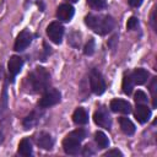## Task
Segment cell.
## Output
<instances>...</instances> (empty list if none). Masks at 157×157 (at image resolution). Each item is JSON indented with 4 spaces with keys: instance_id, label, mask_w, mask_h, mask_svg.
<instances>
[{
    "instance_id": "17",
    "label": "cell",
    "mask_w": 157,
    "mask_h": 157,
    "mask_svg": "<svg viewBox=\"0 0 157 157\" xmlns=\"http://www.w3.org/2000/svg\"><path fill=\"white\" fill-rule=\"evenodd\" d=\"M119 125H120V129L124 134L126 135H132L135 132V125L134 123L129 119V118H125V117H121L119 118Z\"/></svg>"
},
{
    "instance_id": "27",
    "label": "cell",
    "mask_w": 157,
    "mask_h": 157,
    "mask_svg": "<svg viewBox=\"0 0 157 157\" xmlns=\"http://www.w3.org/2000/svg\"><path fill=\"white\" fill-rule=\"evenodd\" d=\"M104 156H105V157H110V156H117V157H118V156H120V157H121V156H123V153H121L119 150L113 148V150H109L108 152H105V153H104Z\"/></svg>"
},
{
    "instance_id": "24",
    "label": "cell",
    "mask_w": 157,
    "mask_h": 157,
    "mask_svg": "<svg viewBox=\"0 0 157 157\" xmlns=\"http://www.w3.org/2000/svg\"><path fill=\"white\" fill-rule=\"evenodd\" d=\"M94 48H96V44H94V39L93 38H90L88 42L86 43L85 48H83V53L86 55H92L94 53Z\"/></svg>"
},
{
    "instance_id": "9",
    "label": "cell",
    "mask_w": 157,
    "mask_h": 157,
    "mask_svg": "<svg viewBox=\"0 0 157 157\" xmlns=\"http://www.w3.org/2000/svg\"><path fill=\"white\" fill-rule=\"evenodd\" d=\"M22 66H23V60H22L21 56H18V55L10 56L9 63H7V70H9V74L11 76V81H13L16 75L21 71Z\"/></svg>"
},
{
    "instance_id": "10",
    "label": "cell",
    "mask_w": 157,
    "mask_h": 157,
    "mask_svg": "<svg viewBox=\"0 0 157 157\" xmlns=\"http://www.w3.org/2000/svg\"><path fill=\"white\" fill-rule=\"evenodd\" d=\"M93 120H94V123H96L99 128H103V129L109 130L110 126H112L110 117L108 115V113H107L104 109H98V110H96L94 114H93Z\"/></svg>"
},
{
    "instance_id": "26",
    "label": "cell",
    "mask_w": 157,
    "mask_h": 157,
    "mask_svg": "<svg viewBox=\"0 0 157 157\" xmlns=\"http://www.w3.org/2000/svg\"><path fill=\"white\" fill-rule=\"evenodd\" d=\"M137 26H139V20L136 17H134V16L130 17L128 20V22H126V28L128 29H135Z\"/></svg>"
},
{
    "instance_id": "12",
    "label": "cell",
    "mask_w": 157,
    "mask_h": 157,
    "mask_svg": "<svg viewBox=\"0 0 157 157\" xmlns=\"http://www.w3.org/2000/svg\"><path fill=\"white\" fill-rule=\"evenodd\" d=\"M134 115L136 118V120L141 124H145L148 121L150 117H151V109L146 105V104H137L134 112Z\"/></svg>"
},
{
    "instance_id": "7",
    "label": "cell",
    "mask_w": 157,
    "mask_h": 157,
    "mask_svg": "<svg viewBox=\"0 0 157 157\" xmlns=\"http://www.w3.org/2000/svg\"><path fill=\"white\" fill-rule=\"evenodd\" d=\"M109 108L112 112L114 113H121V114H130L132 108L131 104L125 101V99H120V98H114L110 101L109 103Z\"/></svg>"
},
{
    "instance_id": "15",
    "label": "cell",
    "mask_w": 157,
    "mask_h": 157,
    "mask_svg": "<svg viewBox=\"0 0 157 157\" xmlns=\"http://www.w3.org/2000/svg\"><path fill=\"white\" fill-rule=\"evenodd\" d=\"M130 76H131V78H132L134 83H136V85H144V83L147 81V78H148L150 75H148V71H147V70L139 67V69H135V70L130 74Z\"/></svg>"
},
{
    "instance_id": "2",
    "label": "cell",
    "mask_w": 157,
    "mask_h": 157,
    "mask_svg": "<svg viewBox=\"0 0 157 157\" xmlns=\"http://www.w3.org/2000/svg\"><path fill=\"white\" fill-rule=\"evenodd\" d=\"M27 82H28V87H29L31 92H33V93H42L47 88H49L50 75H49V72L44 67L38 66L32 72L28 74Z\"/></svg>"
},
{
    "instance_id": "6",
    "label": "cell",
    "mask_w": 157,
    "mask_h": 157,
    "mask_svg": "<svg viewBox=\"0 0 157 157\" xmlns=\"http://www.w3.org/2000/svg\"><path fill=\"white\" fill-rule=\"evenodd\" d=\"M31 42H32V33L28 29H23L16 37L13 49L16 52H22V50H25L31 44Z\"/></svg>"
},
{
    "instance_id": "28",
    "label": "cell",
    "mask_w": 157,
    "mask_h": 157,
    "mask_svg": "<svg viewBox=\"0 0 157 157\" xmlns=\"http://www.w3.org/2000/svg\"><path fill=\"white\" fill-rule=\"evenodd\" d=\"M142 1H144V0H128L129 5L132 6V7H139V6L142 4Z\"/></svg>"
},
{
    "instance_id": "11",
    "label": "cell",
    "mask_w": 157,
    "mask_h": 157,
    "mask_svg": "<svg viewBox=\"0 0 157 157\" xmlns=\"http://www.w3.org/2000/svg\"><path fill=\"white\" fill-rule=\"evenodd\" d=\"M74 13H75V10L70 4H61L56 9V17L63 22L71 21Z\"/></svg>"
},
{
    "instance_id": "29",
    "label": "cell",
    "mask_w": 157,
    "mask_h": 157,
    "mask_svg": "<svg viewBox=\"0 0 157 157\" xmlns=\"http://www.w3.org/2000/svg\"><path fill=\"white\" fill-rule=\"evenodd\" d=\"M67 1H69V2H77L78 0H67Z\"/></svg>"
},
{
    "instance_id": "3",
    "label": "cell",
    "mask_w": 157,
    "mask_h": 157,
    "mask_svg": "<svg viewBox=\"0 0 157 157\" xmlns=\"http://www.w3.org/2000/svg\"><path fill=\"white\" fill-rule=\"evenodd\" d=\"M60 98H61V94L58 90L55 88H47L42 97L39 98L38 101V105L40 108H49L52 105H55L60 102Z\"/></svg>"
},
{
    "instance_id": "22",
    "label": "cell",
    "mask_w": 157,
    "mask_h": 157,
    "mask_svg": "<svg viewBox=\"0 0 157 157\" xmlns=\"http://www.w3.org/2000/svg\"><path fill=\"white\" fill-rule=\"evenodd\" d=\"M67 135L71 136V137H74V139H76V140H78V141H82L86 137V130L85 129H76V130L71 131Z\"/></svg>"
},
{
    "instance_id": "23",
    "label": "cell",
    "mask_w": 157,
    "mask_h": 157,
    "mask_svg": "<svg viewBox=\"0 0 157 157\" xmlns=\"http://www.w3.org/2000/svg\"><path fill=\"white\" fill-rule=\"evenodd\" d=\"M87 4L94 10H102L105 7V0H87Z\"/></svg>"
},
{
    "instance_id": "20",
    "label": "cell",
    "mask_w": 157,
    "mask_h": 157,
    "mask_svg": "<svg viewBox=\"0 0 157 157\" xmlns=\"http://www.w3.org/2000/svg\"><path fill=\"white\" fill-rule=\"evenodd\" d=\"M134 99L136 102V104H146L147 103V96L144 91L141 90H137L135 92V96H134Z\"/></svg>"
},
{
    "instance_id": "4",
    "label": "cell",
    "mask_w": 157,
    "mask_h": 157,
    "mask_svg": "<svg viewBox=\"0 0 157 157\" xmlns=\"http://www.w3.org/2000/svg\"><path fill=\"white\" fill-rule=\"evenodd\" d=\"M90 87H91V91L98 96L104 93V91H105L104 78H103L102 74L96 69H93L90 74Z\"/></svg>"
},
{
    "instance_id": "13",
    "label": "cell",
    "mask_w": 157,
    "mask_h": 157,
    "mask_svg": "<svg viewBox=\"0 0 157 157\" xmlns=\"http://www.w3.org/2000/svg\"><path fill=\"white\" fill-rule=\"evenodd\" d=\"M36 142H37V145H38L40 148H43V150H50V148L53 147V144H54L53 137H52L48 132H45V131H40V132L37 135Z\"/></svg>"
},
{
    "instance_id": "1",
    "label": "cell",
    "mask_w": 157,
    "mask_h": 157,
    "mask_svg": "<svg viewBox=\"0 0 157 157\" xmlns=\"http://www.w3.org/2000/svg\"><path fill=\"white\" fill-rule=\"evenodd\" d=\"M85 23L93 32L101 36L108 34L114 28V25H115L113 17L109 15H92V13L85 17Z\"/></svg>"
},
{
    "instance_id": "14",
    "label": "cell",
    "mask_w": 157,
    "mask_h": 157,
    "mask_svg": "<svg viewBox=\"0 0 157 157\" xmlns=\"http://www.w3.org/2000/svg\"><path fill=\"white\" fill-rule=\"evenodd\" d=\"M72 121L76 125H85L88 123V113L85 108H76L74 114H72Z\"/></svg>"
},
{
    "instance_id": "21",
    "label": "cell",
    "mask_w": 157,
    "mask_h": 157,
    "mask_svg": "<svg viewBox=\"0 0 157 157\" xmlns=\"http://www.w3.org/2000/svg\"><path fill=\"white\" fill-rule=\"evenodd\" d=\"M37 120H38V118H37L36 113H32L31 115L26 117V119L23 120V126H25V129H29V128H32V126L37 123Z\"/></svg>"
},
{
    "instance_id": "8",
    "label": "cell",
    "mask_w": 157,
    "mask_h": 157,
    "mask_svg": "<svg viewBox=\"0 0 157 157\" xmlns=\"http://www.w3.org/2000/svg\"><path fill=\"white\" fill-rule=\"evenodd\" d=\"M80 144H81V141L66 135V137L63 140V148H64L65 153L74 156V155H77L80 152V150H81V145Z\"/></svg>"
},
{
    "instance_id": "16",
    "label": "cell",
    "mask_w": 157,
    "mask_h": 157,
    "mask_svg": "<svg viewBox=\"0 0 157 157\" xmlns=\"http://www.w3.org/2000/svg\"><path fill=\"white\" fill-rule=\"evenodd\" d=\"M33 152V148H32V142L28 137H23L20 144H18V153L23 157H27V156H31Z\"/></svg>"
},
{
    "instance_id": "18",
    "label": "cell",
    "mask_w": 157,
    "mask_h": 157,
    "mask_svg": "<svg viewBox=\"0 0 157 157\" xmlns=\"http://www.w3.org/2000/svg\"><path fill=\"white\" fill-rule=\"evenodd\" d=\"M94 141L98 145L99 148H107L109 146V140L107 137V135L102 131H96L94 132Z\"/></svg>"
},
{
    "instance_id": "5",
    "label": "cell",
    "mask_w": 157,
    "mask_h": 157,
    "mask_svg": "<svg viewBox=\"0 0 157 157\" xmlns=\"http://www.w3.org/2000/svg\"><path fill=\"white\" fill-rule=\"evenodd\" d=\"M47 36L49 37V39L53 43L60 44L63 40V37H64V26L58 21L49 23L47 27Z\"/></svg>"
},
{
    "instance_id": "19",
    "label": "cell",
    "mask_w": 157,
    "mask_h": 157,
    "mask_svg": "<svg viewBox=\"0 0 157 157\" xmlns=\"http://www.w3.org/2000/svg\"><path fill=\"white\" fill-rule=\"evenodd\" d=\"M121 88H123V92L125 94H131L132 93V88H134V81L131 78V76L128 74V75H124L123 77V83H121Z\"/></svg>"
},
{
    "instance_id": "25",
    "label": "cell",
    "mask_w": 157,
    "mask_h": 157,
    "mask_svg": "<svg viewBox=\"0 0 157 157\" xmlns=\"http://www.w3.org/2000/svg\"><path fill=\"white\" fill-rule=\"evenodd\" d=\"M156 88H157V77H153L152 78V82L150 85V91H151L152 98H153V107L157 105V102H156Z\"/></svg>"
}]
</instances>
